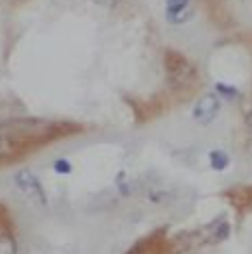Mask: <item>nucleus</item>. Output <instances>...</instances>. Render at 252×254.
Here are the masks:
<instances>
[{"label":"nucleus","mask_w":252,"mask_h":254,"mask_svg":"<svg viewBox=\"0 0 252 254\" xmlns=\"http://www.w3.org/2000/svg\"><path fill=\"white\" fill-rule=\"evenodd\" d=\"M59 135V126L48 120L15 118L0 124V157L18 154L28 143H46Z\"/></svg>","instance_id":"1"},{"label":"nucleus","mask_w":252,"mask_h":254,"mask_svg":"<svg viewBox=\"0 0 252 254\" xmlns=\"http://www.w3.org/2000/svg\"><path fill=\"white\" fill-rule=\"evenodd\" d=\"M165 70H168V83L174 91L189 89L198 78L196 67L179 53H165Z\"/></svg>","instance_id":"2"},{"label":"nucleus","mask_w":252,"mask_h":254,"mask_svg":"<svg viewBox=\"0 0 252 254\" xmlns=\"http://www.w3.org/2000/svg\"><path fill=\"white\" fill-rule=\"evenodd\" d=\"M13 181H15V187L22 189L26 195H31L33 200L46 202V193L42 189V183H39V178L33 174L31 170H20L18 174L13 176Z\"/></svg>","instance_id":"3"},{"label":"nucleus","mask_w":252,"mask_h":254,"mask_svg":"<svg viewBox=\"0 0 252 254\" xmlns=\"http://www.w3.org/2000/svg\"><path fill=\"white\" fill-rule=\"evenodd\" d=\"M220 113V98L215 94H207L198 100L196 109H193V120L200 124H211Z\"/></svg>","instance_id":"4"},{"label":"nucleus","mask_w":252,"mask_h":254,"mask_svg":"<svg viewBox=\"0 0 252 254\" xmlns=\"http://www.w3.org/2000/svg\"><path fill=\"white\" fill-rule=\"evenodd\" d=\"M168 20L172 24H185V22L193 15L191 2H179V4H168Z\"/></svg>","instance_id":"5"},{"label":"nucleus","mask_w":252,"mask_h":254,"mask_svg":"<svg viewBox=\"0 0 252 254\" xmlns=\"http://www.w3.org/2000/svg\"><path fill=\"white\" fill-rule=\"evenodd\" d=\"M0 254H18V244L7 233L0 235Z\"/></svg>","instance_id":"6"},{"label":"nucleus","mask_w":252,"mask_h":254,"mask_svg":"<svg viewBox=\"0 0 252 254\" xmlns=\"http://www.w3.org/2000/svg\"><path fill=\"white\" fill-rule=\"evenodd\" d=\"M209 161H211V167H213V170H226L228 154L222 152V150H213V152L209 154Z\"/></svg>","instance_id":"7"},{"label":"nucleus","mask_w":252,"mask_h":254,"mask_svg":"<svg viewBox=\"0 0 252 254\" xmlns=\"http://www.w3.org/2000/svg\"><path fill=\"white\" fill-rule=\"evenodd\" d=\"M55 172L57 174H70L72 172V165H70V161H65V159H59V161H55Z\"/></svg>","instance_id":"8"},{"label":"nucleus","mask_w":252,"mask_h":254,"mask_svg":"<svg viewBox=\"0 0 252 254\" xmlns=\"http://www.w3.org/2000/svg\"><path fill=\"white\" fill-rule=\"evenodd\" d=\"M215 89L220 91V94L224 96V98H228V100H235V98H237V89H235V87H228V85H222V83H220Z\"/></svg>","instance_id":"9"},{"label":"nucleus","mask_w":252,"mask_h":254,"mask_svg":"<svg viewBox=\"0 0 252 254\" xmlns=\"http://www.w3.org/2000/svg\"><path fill=\"white\" fill-rule=\"evenodd\" d=\"M118 2L120 0H94V4H98V7H102V9H113Z\"/></svg>","instance_id":"10"},{"label":"nucleus","mask_w":252,"mask_h":254,"mask_svg":"<svg viewBox=\"0 0 252 254\" xmlns=\"http://www.w3.org/2000/svg\"><path fill=\"white\" fill-rule=\"evenodd\" d=\"M179 2H191V0H168V4H179Z\"/></svg>","instance_id":"11"},{"label":"nucleus","mask_w":252,"mask_h":254,"mask_svg":"<svg viewBox=\"0 0 252 254\" xmlns=\"http://www.w3.org/2000/svg\"><path fill=\"white\" fill-rule=\"evenodd\" d=\"M246 120H248V124L252 126V109H250V113H248V115H246Z\"/></svg>","instance_id":"12"}]
</instances>
